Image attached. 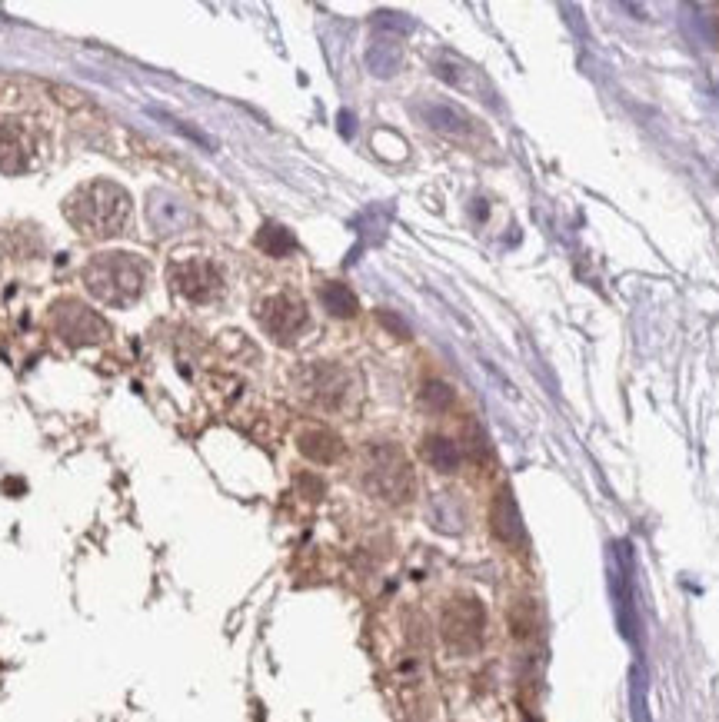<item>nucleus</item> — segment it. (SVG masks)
I'll list each match as a JSON object with an SVG mask.
<instances>
[{
	"label": "nucleus",
	"mask_w": 719,
	"mask_h": 722,
	"mask_svg": "<svg viewBox=\"0 0 719 722\" xmlns=\"http://www.w3.org/2000/svg\"><path fill=\"white\" fill-rule=\"evenodd\" d=\"M64 213L84 237H117L130 220V193L114 180H90L70 193Z\"/></svg>",
	"instance_id": "obj_1"
},
{
	"label": "nucleus",
	"mask_w": 719,
	"mask_h": 722,
	"mask_svg": "<svg viewBox=\"0 0 719 722\" xmlns=\"http://www.w3.org/2000/svg\"><path fill=\"white\" fill-rule=\"evenodd\" d=\"M84 283L104 307H130L147 287V267L134 253H97L87 263Z\"/></svg>",
	"instance_id": "obj_2"
},
{
	"label": "nucleus",
	"mask_w": 719,
	"mask_h": 722,
	"mask_svg": "<svg viewBox=\"0 0 719 722\" xmlns=\"http://www.w3.org/2000/svg\"><path fill=\"white\" fill-rule=\"evenodd\" d=\"M363 483H367V490L373 496H380V500H387V503H407L413 496V470H410L407 456L390 443L370 446Z\"/></svg>",
	"instance_id": "obj_3"
},
{
	"label": "nucleus",
	"mask_w": 719,
	"mask_h": 722,
	"mask_svg": "<svg viewBox=\"0 0 719 722\" xmlns=\"http://www.w3.org/2000/svg\"><path fill=\"white\" fill-rule=\"evenodd\" d=\"M440 633L447 639V646L457 649V653H473V649H480L483 633H486V613H483L480 599H473V596L450 599L447 609H443V619H440Z\"/></svg>",
	"instance_id": "obj_4"
},
{
	"label": "nucleus",
	"mask_w": 719,
	"mask_h": 722,
	"mask_svg": "<svg viewBox=\"0 0 719 722\" xmlns=\"http://www.w3.org/2000/svg\"><path fill=\"white\" fill-rule=\"evenodd\" d=\"M170 283L184 300L190 303H210L220 297L224 290V277L217 273V267L210 260H174L170 267Z\"/></svg>",
	"instance_id": "obj_5"
},
{
	"label": "nucleus",
	"mask_w": 719,
	"mask_h": 722,
	"mask_svg": "<svg viewBox=\"0 0 719 722\" xmlns=\"http://www.w3.org/2000/svg\"><path fill=\"white\" fill-rule=\"evenodd\" d=\"M257 320H260V327L267 330L273 340L290 343L303 327H307V307H303V300H297V297H287V293H273V297L260 300Z\"/></svg>",
	"instance_id": "obj_6"
},
{
	"label": "nucleus",
	"mask_w": 719,
	"mask_h": 722,
	"mask_svg": "<svg viewBox=\"0 0 719 722\" xmlns=\"http://www.w3.org/2000/svg\"><path fill=\"white\" fill-rule=\"evenodd\" d=\"M54 327L64 340H70L74 347H87V343H100L107 337L104 320L94 310L84 307L77 300H64L54 307Z\"/></svg>",
	"instance_id": "obj_7"
},
{
	"label": "nucleus",
	"mask_w": 719,
	"mask_h": 722,
	"mask_svg": "<svg viewBox=\"0 0 719 722\" xmlns=\"http://www.w3.org/2000/svg\"><path fill=\"white\" fill-rule=\"evenodd\" d=\"M300 390L313 406L337 410L343 403V396H347V373L330 363H313L300 373Z\"/></svg>",
	"instance_id": "obj_8"
},
{
	"label": "nucleus",
	"mask_w": 719,
	"mask_h": 722,
	"mask_svg": "<svg viewBox=\"0 0 719 722\" xmlns=\"http://www.w3.org/2000/svg\"><path fill=\"white\" fill-rule=\"evenodd\" d=\"M30 154H34V144H30L27 130L10 124V120H0V174L27 170Z\"/></svg>",
	"instance_id": "obj_9"
},
{
	"label": "nucleus",
	"mask_w": 719,
	"mask_h": 722,
	"mask_svg": "<svg viewBox=\"0 0 719 722\" xmlns=\"http://www.w3.org/2000/svg\"><path fill=\"white\" fill-rule=\"evenodd\" d=\"M490 523H493V533L500 536V540H503L506 546H523V543H526V530H523L520 510H516V503H513V493H510V490L496 493L493 513H490Z\"/></svg>",
	"instance_id": "obj_10"
},
{
	"label": "nucleus",
	"mask_w": 719,
	"mask_h": 722,
	"mask_svg": "<svg viewBox=\"0 0 719 722\" xmlns=\"http://www.w3.org/2000/svg\"><path fill=\"white\" fill-rule=\"evenodd\" d=\"M423 120H427L433 130L447 134V137H467L473 130L470 117L463 114V110L450 107V104H427V107H423Z\"/></svg>",
	"instance_id": "obj_11"
},
{
	"label": "nucleus",
	"mask_w": 719,
	"mask_h": 722,
	"mask_svg": "<svg viewBox=\"0 0 719 722\" xmlns=\"http://www.w3.org/2000/svg\"><path fill=\"white\" fill-rule=\"evenodd\" d=\"M300 453L313 463H333L343 453V446L330 430H307L300 436Z\"/></svg>",
	"instance_id": "obj_12"
},
{
	"label": "nucleus",
	"mask_w": 719,
	"mask_h": 722,
	"mask_svg": "<svg viewBox=\"0 0 719 722\" xmlns=\"http://www.w3.org/2000/svg\"><path fill=\"white\" fill-rule=\"evenodd\" d=\"M423 460L440 473H457L460 466V446L447 436H427L423 440Z\"/></svg>",
	"instance_id": "obj_13"
},
{
	"label": "nucleus",
	"mask_w": 719,
	"mask_h": 722,
	"mask_svg": "<svg viewBox=\"0 0 719 722\" xmlns=\"http://www.w3.org/2000/svg\"><path fill=\"white\" fill-rule=\"evenodd\" d=\"M150 223H154L157 233H174L184 223V210L167 193H150Z\"/></svg>",
	"instance_id": "obj_14"
},
{
	"label": "nucleus",
	"mask_w": 719,
	"mask_h": 722,
	"mask_svg": "<svg viewBox=\"0 0 719 722\" xmlns=\"http://www.w3.org/2000/svg\"><path fill=\"white\" fill-rule=\"evenodd\" d=\"M320 303H323V310L333 313V317H353V313H357V297H353V290L347 283H323Z\"/></svg>",
	"instance_id": "obj_15"
},
{
	"label": "nucleus",
	"mask_w": 719,
	"mask_h": 722,
	"mask_svg": "<svg viewBox=\"0 0 719 722\" xmlns=\"http://www.w3.org/2000/svg\"><path fill=\"white\" fill-rule=\"evenodd\" d=\"M400 60H403V54H400V47L393 44V40H377V44L367 50V64H370V70H373L377 77L397 74Z\"/></svg>",
	"instance_id": "obj_16"
},
{
	"label": "nucleus",
	"mask_w": 719,
	"mask_h": 722,
	"mask_svg": "<svg viewBox=\"0 0 719 722\" xmlns=\"http://www.w3.org/2000/svg\"><path fill=\"white\" fill-rule=\"evenodd\" d=\"M257 247L263 253H270V257H287V253L297 247V240H293V233L287 227H280V223H267V227L257 233Z\"/></svg>",
	"instance_id": "obj_17"
},
{
	"label": "nucleus",
	"mask_w": 719,
	"mask_h": 722,
	"mask_svg": "<svg viewBox=\"0 0 719 722\" xmlns=\"http://www.w3.org/2000/svg\"><path fill=\"white\" fill-rule=\"evenodd\" d=\"M423 403H427L430 410H447V406L453 403V390L447 383L430 380L427 386H423Z\"/></svg>",
	"instance_id": "obj_18"
},
{
	"label": "nucleus",
	"mask_w": 719,
	"mask_h": 722,
	"mask_svg": "<svg viewBox=\"0 0 719 722\" xmlns=\"http://www.w3.org/2000/svg\"><path fill=\"white\" fill-rule=\"evenodd\" d=\"M373 24L403 34V30H410V27H413V20H400V14H377V17H373Z\"/></svg>",
	"instance_id": "obj_19"
}]
</instances>
